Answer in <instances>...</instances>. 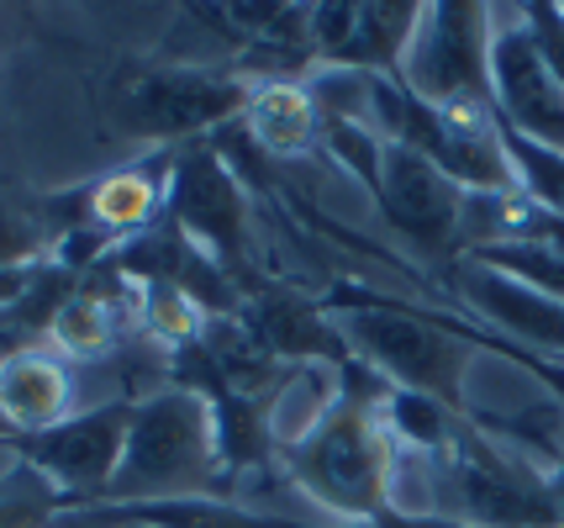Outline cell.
<instances>
[{
	"mask_svg": "<svg viewBox=\"0 0 564 528\" xmlns=\"http://www.w3.org/2000/svg\"><path fill=\"white\" fill-rule=\"evenodd\" d=\"M221 454L212 407L196 391L164 386L132 402L122 465L111 476L106 503H180V497H221Z\"/></svg>",
	"mask_w": 564,
	"mask_h": 528,
	"instance_id": "3957f363",
	"label": "cell"
},
{
	"mask_svg": "<svg viewBox=\"0 0 564 528\" xmlns=\"http://www.w3.org/2000/svg\"><path fill=\"white\" fill-rule=\"evenodd\" d=\"M48 259V233L37 223V212H22L17 202L0 196V276L6 270H26Z\"/></svg>",
	"mask_w": 564,
	"mask_h": 528,
	"instance_id": "ffe728a7",
	"label": "cell"
},
{
	"mask_svg": "<svg viewBox=\"0 0 564 528\" xmlns=\"http://www.w3.org/2000/svg\"><path fill=\"white\" fill-rule=\"evenodd\" d=\"M517 11V6H512ZM491 90H496V117L528 132L533 143L564 149V85L554 69L543 64L539 43L528 37L522 17H501L491 37Z\"/></svg>",
	"mask_w": 564,
	"mask_h": 528,
	"instance_id": "7c38bea8",
	"label": "cell"
},
{
	"mask_svg": "<svg viewBox=\"0 0 564 528\" xmlns=\"http://www.w3.org/2000/svg\"><path fill=\"white\" fill-rule=\"evenodd\" d=\"M74 412V370L48 344L17 349L0 359V418L17 433H43Z\"/></svg>",
	"mask_w": 564,
	"mask_h": 528,
	"instance_id": "4fadbf2b",
	"label": "cell"
},
{
	"mask_svg": "<svg viewBox=\"0 0 564 528\" xmlns=\"http://www.w3.org/2000/svg\"><path fill=\"white\" fill-rule=\"evenodd\" d=\"M322 302L333 312V323L344 327L348 349L359 354L380 380H391L395 391L433 397V402H443L448 412H459V418L475 412L465 380L480 349L465 344L454 327L443 323L438 306L386 297V291L348 285V280H338Z\"/></svg>",
	"mask_w": 564,
	"mask_h": 528,
	"instance_id": "6da1fadb",
	"label": "cell"
},
{
	"mask_svg": "<svg viewBox=\"0 0 564 528\" xmlns=\"http://www.w3.org/2000/svg\"><path fill=\"white\" fill-rule=\"evenodd\" d=\"M375 212L391 227L422 265H433L448 276L469 254L465 217H469V191H459L438 164H427L422 153L386 143V164H380V191H375Z\"/></svg>",
	"mask_w": 564,
	"mask_h": 528,
	"instance_id": "ba28073f",
	"label": "cell"
},
{
	"mask_svg": "<svg viewBox=\"0 0 564 528\" xmlns=\"http://www.w3.org/2000/svg\"><path fill=\"white\" fill-rule=\"evenodd\" d=\"M549 492H554V513H560V528H564V460L549 471Z\"/></svg>",
	"mask_w": 564,
	"mask_h": 528,
	"instance_id": "603a6c76",
	"label": "cell"
},
{
	"mask_svg": "<svg viewBox=\"0 0 564 528\" xmlns=\"http://www.w3.org/2000/svg\"><path fill=\"white\" fill-rule=\"evenodd\" d=\"M375 418H380V428L391 433L395 450H412V454H422V460H443V454L469 433V418L448 412V407L433 402V397L395 391V386L386 391V402L375 407Z\"/></svg>",
	"mask_w": 564,
	"mask_h": 528,
	"instance_id": "9a60e30c",
	"label": "cell"
},
{
	"mask_svg": "<svg viewBox=\"0 0 564 528\" xmlns=\"http://www.w3.org/2000/svg\"><path fill=\"white\" fill-rule=\"evenodd\" d=\"M443 291L459 302L465 317L491 327L496 338H512L522 349H533L539 359L564 365V302L560 297H543L533 285L501 276V270H486V265H469V259H459L443 276Z\"/></svg>",
	"mask_w": 564,
	"mask_h": 528,
	"instance_id": "8fae6325",
	"label": "cell"
},
{
	"mask_svg": "<svg viewBox=\"0 0 564 528\" xmlns=\"http://www.w3.org/2000/svg\"><path fill=\"white\" fill-rule=\"evenodd\" d=\"M291 481L344 524H380L395 507V444L375 418V402H338L312 428L280 439Z\"/></svg>",
	"mask_w": 564,
	"mask_h": 528,
	"instance_id": "7a4b0ae2",
	"label": "cell"
},
{
	"mask_svg": "<svg viewBox=\"0 0 564 528\" xmlns=\"http://www.w3.org/2000/svg\"><path fill=\"white\" fill-rule=\"evenodd\" d=\"M0 444H11V423L6 418H0Z\"/></svg>",
	"mask_w": 564,
	"mask_h": 528,
	"instance_id": "cb8c5ba5",
	"label": "cell"
},
{
	"mask_svg": "<svg viewBox=\"0 0 564 528\" xmlns=\"http://www.w3.org/2000/svg\"><path fill=\"white\" fill-rule=\"evenodd\" d=\"M69 513L74 503L37 465H26L17 454L11 465H0V528H58Z\"/></svg>",
	"mask_w": 564,
	"mask_h": 528,
	"instance_id": "ac0fdd59",
	"label": "cell"
},
{
	"mask_svg": "<svg viewBox=\"0 0 564 528\" xmlns=\"http://www.w3.org/2000/svg\"><path fill=\"white\" fill-rule=\"evenodd\" d=\"M517 17L528 26V37L539 43L543 64L554 69V79L564 85V6H549V0H533V6H517Z\"/></svg>",
	"mask_w": 564,
	"mask_h": 528,
	"instance_id": "44dd1931",
	"label": "cell"
},
{
	"mask_svg": "<svg viewBox=\"0 0 564 528\" xmlns=\"http://www.w3.org/2000/svg\"><path fill=\"white\" fill-rule=\"evenodd\" d=\"M111 338H117V302L100 291L96 276H85L79 291L53 317L48 349H58L64 359H96V354L111 349Z\"/></svg>",
	"mask_w": 564,
	"mask_h": 528,
	"instance_id": "2e32d148",
	"label": "cell"
},
{
	"mask_svg": "<svg viewBox=\"0 0 564 528\" xmlns=\"http://www.w3.org/2000/svg\"><path fill=\"white\" fill-rule=\"evenodd\" d=\"M322 153L348 170V175L365 185V196L375 202L380 191V164H386V138L365 122H322Z\"/></svg>",
	"mask_w": 564,
	"mask_h": 528,
	"instance_id": "d6986e66",
	"label": "cell"
},
{
	"mask_svg": "<svg viewBox=\"0 0 564 528\" xmlns=\"http://www.w3.org/2000/svg\"><path fill=\"white\" fill-rule=\"evenodd\" d=\"M491 37H496V6L475 0H443L422 6L417 32L401 58V85L417 101L438 111H465V117H491Z\"/></svg>",
	"mask_w": 564,
	"mask_h": 528,
	"instance_id": "8992f818",
	"label": "cell"
},
{
	"mask_svg": "<svg viewBox=\"0 0 564 528\" xmlns=\"http://www.w3.org/2000/svg\"><path fill=\"white\" fill-rule=\"evenodd\" d=\"M164 223L180 227V238H191L243 297L264 285V276L253 270V217H248V196H243V185H238V170L221 159L212 138L180 149L174 175H170Z\"/></svg>",
	"mask_w": 564,
	"mask_h": 528,
	"instance_id": "52a82bcc",
	"label": "cell"
},
{
	"mask_svg": "<svg viewBox=\"0 0 564 528\" xmlns=\"http://www.w3.org/2000/svg\"><path fill=\"white\" fill-rule=\"evenodd\" d=\"M259 85L238 79L221 64H138L117 79L111 111L132 138H153L159 149H185L221 127L243 122Z\"/></svg>",
	"mask_w": 564,
	"mask_h": 528,
	"instance_id": "277c9868",
	"label": "cell"
},
{
	"mask_svg": "<svg viewBox=\"0 0 564 528\" xmlns=\"http://www.w3.org/2000/svg\"><path fill=\"white\" fill-rule=\"evenodd\" d=\"M243 132L253 149L274 153V159H295V153H322V111L306 90V79H270L253 90L243 111Z\"/></svg>",
	"mask_w": 564,
	"mask_h": 528,
	"instance_id": "5bb4252c",
	"label": "cell"
},
{
	"mask_svg": "<svg viewBox=\"0 0 564 528\" xmlns=\"http://www.w3.org/2000/svg\"><path fill=\"white\" fill-rule=\"evenodd\" d=\"M369 528H469V524H459V518H443V513H412V507H391L380 524H369Z\"/></svg>",
	"mask_w": 564,
	"mask_h": 528,
	"instance_id": "7402d4cb",
	"label": "cell"
},
{
	"mask_svg": "<svg viewBox=\"0 0 564 528\" xmlns=\"http://www.w3.org/2000/svg\"><path fill=\"white\" fill-rule=\"evenodd\" d=\"M422 6L401 0H322L306 6L312 58L317 69H354V75H401L406 43L417 32Z\"/></svg>",
	"mask_w": 564,
	"mask_h": 528,
	"instance_id": "30bf717a",
	"label": "cell"
},
{
	"mask_svg": "<svg viewBox=\"0 0 564 528\" xmlns=\"http://www.w3.org/2000/svg\"><path fill=\"white\" fill-rule=\"evenodd\" d=\"M132 402L138 397H111V402H100V407L69 412L64 423L43 428V433H17L6 450L17 454V460H26V465H37L74 503V513L79 507H96V503H106L111 476L122 465Z\"/></svg>",
	"mask_w": 564,
	"mask_h": 528,
	"instance_id": "9c48e42d",
	"label": "cell"
},
{
	"mask_svg": "<svg viewBox=\"0 0 564 528\" xmlns=\"http://www.w3.org/2000/svg\"><path fill=\"white\" fill-rule=\"evenodd\" d=\"M469 528H560L549 471L517 450L496 444L491 433L469 423L454 450L433 460V507Z\"/></svg>",
	"mask_w": 564,
	"mask_h": 528,
	"instance_id": "5b68a950",
	"label": "cell"
},
{
	"mask_svg": "<svg viewBox=\"0 0 564 528\" xmlns=\"http://www.w3.org/2000/svg\"><path fill=\"white\" fill-rule=\"evenodd\" d=\"M491 122H496L501 149H507V164H512L517 196H522L528 206H539V212H554V217H564V149L533 143L528 132H517L512 122H501L496 111H491Z\"/></svg>",
	"mask_w": 564,
	"mask_h": 528,
	"instance_id": "e0dca14e",
	"label": "cell"
}]
</instances>
